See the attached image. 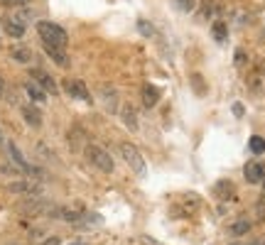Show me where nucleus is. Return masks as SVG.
Masks as SVG:
<instances>
[{
    "instance_id": "aec40b11",
    "label": "nucleus",
    "mask_w": 265,
    "mask_h": 245,
    "mask_svg": "<svg viewBox=\"0 0 265 245\" xmlns=\"http://www.w3.org/2000/svg\"><path fill=\"white\" fill-rule=\"evenodd\" d=\"M226 35H228V32H226V25H223V22H214V37L219 42H223Z\"/></svg>"
},
{
    "instance_id": "f257e3e1",
    "label": "nucleus",
    "mask_w": 265,
    "mask_h": 245,
    "mask_svg": "<svg viewBox=\"0 0 265 245\" xmlns=\"http://www.w3.org/2000/svg\"><path fill=\"white\" fill-rule=\"evenodd\" d=\"M37 32H40V37H42L44 44H52V47H59V49H64L67 47V32L59 27L56 22H49V20H40L37 22Z\"/></svg>"
},
{
    "instance_id": "9d476101",
    "label": "nucleus",
    "mask_w": 265,
    "mask_h": 245,
    "mask_svg": "<svg viewBox=\"0 0 265 245\" xmlns=\"http://www.w3.org/2000/svg\"><path fill=\"white\" fill-rule=\"evenodd\" d=\"M3 29H5L10 37H15V40H20V37L25 35V25H22L20 20H13V17H8V20L3 22Z\"/></svg>"
},
{
    "instance_id": "423d86ee",
    "label": "nucleus",
    "mask_w": 265,
    "mask_h": 245,
    "mask_svg": "<svg viewBox=\"0 0 265 245\" xmlns=\"http://www.w3.org/2000/svg\"><path fill=\"white\" fill-rule=\"evenodd\" d=\"M243 177H246V181H248V184H260V181L265 179L263 162H248L246 167H243Z\"/></svg>"
},
{
    "instance_id": "cd10ccee",
    "label": "nucleus",
    "mask_w": 265,
    "mask_h": 245,
    "mask_svg": "<svg viewBox=\"0 0 265 245\" xmlns=\"http://www.w3.org/2000/svg\"><path fill=\"white\" fill-rule=\"evenodd\" d=\"M44 245H59V238H49V240H47Z\"/></svg>"
},
{
    "instance_id": "ddd939ff",
    "label": "nucleus",
    "mask_w": 265,
    "mask_h": 245,
    "mask_svg": "<svg viewBox=\"0 0 265 245\" xmlns=\"http://www.w3.org/2000/svg\"><path fill=\"white\" fill-rule=\"evenodd\" d=\"M101 96H103L106 110L115 113V110H118V96H115V91H113V88H108V86H103V88H101Z\"/></svg>"
},
{
    "instance_id": "393cba45",
    "label": "nucleus",
    "mask_w": 265,
    "mask_h": 245,
    "mask_svg": "<svg viewBox=\"0 0 265 245\" xmlns=\"http://www.w3.org/2000/svg\"><path fill=\"white\" fill-rule=\"evenodd\" d=\"M138 25H140V32H142V35H153V27H148V22H145V20H140Z\"/></svg>"
},
{
    "instance_id": "2eb2a0df",
    "label": "nucleus",
    "mask_w": 265,
    "mask_h": 245,
    "mask_svg": "<svg viewBox=\"0 0 265 245\" xmlns=\"http://www.w3.org/2000/svg\"><path fill=\"white\" fill-rule=\"evenodd\" d=\"M84 142H86V133L81 130V128H74V130L69 133V145L74 147V150H79Z\"/></svg>"
},
{
    "instance_id": "39448f33",
    "label": "nucleus",
    "mask_w": 265,
    "mask_h": 245,
    "mask_svg": "<svg viewBox=\"0 0 265 245\" xmlns=\"http://www.w3.org/2000/svg\"><path fill=\"white\" fill-rule=\"evenodd\" d=\"M64 91L74 98H81V101H91V94H89V88H86L84 81H79V79H67L64 81Z\"/></svg>"
},
{
    "instance_id": "b1692460",
    "label": "nucleus",
    "mask_w": 265,
    "mask_h": 245,
    "mask_svg": "<svg viewBox=\"0 0 265 245\" xmlns=\"http://www.w3.org/2000/svg\"><path fill=\"white\" fill-rule=\"evenodd\" d=\"M192 81H194V88H196V94H204V86H201V76H192Z\"/></svg>"
},
{
    "instance_id": "bb28decb",
    "label": "nucleus",
    "mask_w": 265,
    "mask_h": 245,
    "mask_svg": "<svg viewBox=\"0 0 265 245\" xmlns=\"http://www.w3.org/2000/svg\"><path fill=\"white\" fill-rule=\"evenodd\" d=\"M236 62H238V64H243V62H246V54H243V52H238V54H236Z\"/></svg>"
},
{
    "instance_id": "f8f14e48",
    "label": "nucleus",
    "mask_w": 265,
    "mask_h": 245,
    "mask_svg": "<svg viewBox=\"0 0 265 245\" xmlns=\"http://www.w3.org/2000/svg\"><path fill=\"white\" fill-rule=\"evenodd\" d=\"M25 91H27V96L35 101V103H44V101H47V91H44L42 86H37L35 81L25 83Z\"/></svg>"
},
{
    "instance_id": "a211bd4d",
    "label": "nucleus",
    "mask_w": 265,
    "mask_h": 245,
    "mask_svg": "<svg viewBox=\"0 0 265 245\" xmlns=\"http://www.w3.org/2000/svg\"><path fill=\"white\" fill-rule=\"evenodd\" d=\"M251 150L255 152V155L265 152V140H263V137H258V135H253V137H251Z\"/></svg>"
},
{
    "instance_id": "dca6fc26",
    "label": "nucleus",
    "mask_w": 265,
    "mask_h": 245,
    "mask_svg": "<svg viewBox=\"0 0 265 245\" xmlns=\"http://www.w3.org/2000/svg\"><path fill=\"white\" fill-rule=\"evenodd\" d=\"M216 196L223 199V201H228V196H233V187H231L228 181H219V184H216Z\"/></svg>"
},
{
    "instance_id": "f3484780",
    "label": "nucleus",
    "mask_w": 265,
    "mask_h": 245,
    "mask_svg": "<svg viewBox=\"0 0 265 245\" xmlns=\"http://www.w3.org/2000/svg\"><path fill=\"white\" fill-rule=\"evenodd\" d=\"M13 59H17L20 64H27V62H32V52L25 49V47H15V49H13Z\"/></svg>"
},
{
    "instance_id": "7ed1b4c3",
    "label": "nucleus",
    "mask_w": 265,
    "mask_h": 245,
    "mask_svg": "<svg viewBox=\"0 0 265 245\" xmlns=\"http://www.w3.org/2000/svg\"><path fill=\"white\" fill-rule=\"evenodd\" d=\"M121 155H123V160L133 167V172L145 174V162H142V155L138 152V147H133L130 142H123V145H121Z\"/></svg>"
},
{
    "instance_id": "9b49d317",
    "label": "nucleus",
    "mask_w": 265,
    "mask_h": 245,
    "mask_svg": "<svg viewBox=\"0 0 265 245\" xmlns=\"http://www.w3.org/2000/svg\"><path fill=\"white\" fill-rule=\"evenodd\" d=\"M44 52L54 59L59 67H69V56H67V52L64 49H59V47H52V44H44Z\"/></svg>"
},
{
    "instance_id": "5701e85b",
    "label": "nucleus",
    "mask_w": 265,
    "mask_h": 245,
    "mask_svg": "<svg viewBox=\"0 0 265 245\" xmlns=\"http://www.w3.org/2000/svg\"><path fill=\"white\" fill-rule=\"evenodd\" d=\"M10 191H32V184H27V181H15V184H10Z\"/></svg>"
},
{
    "instance_id": "a878e982",
    "label": "nucleus",
    "mask_w": 265,
    "mask_h": 245,
    "mask_svg": "<svg viewBox=\"0 0 265 245\" xmlns=\"http://www.w3.org/2000/svg\"><path fill=\"white\" fill-rule=\"evenodd\" d=\"M214 13V0H204V15Z\"/></svg>"
},
{
    "instance_id": "412c9836",
    "label": "nucleus",
    "mask_w": 265,
    "mask_h": 245,
    "mask_svg": "<svg viewBox=\"0 0 265 245\" xmlns=\"http://www.w3.org/2000/svg\"><path fill=\"white\" fill-rule=\"evenodd\" d=\"M32 0H0V5H5V8H27Z\"/></svg>"
},
{
    "instance_id": "6ab92c4d",
    "label": "nucleus",
    "mask_w": 265,
    "mask_h": 245,
    "mask_svg": "<svg viewBox=\"0 0 265 245\" xmlns=\"http://www.w3.org/2000/svg\"><path fill=\"white\" fill-rule=\"evenodd\" d=\"M248 228H251V223L248 221H241V223H233L231 226V233L233 235H243V233H248Z\"/></svg>"
},
{
    "instance_id": "1a4fd4ad",
    "label": "nucleus",
    "mask_w": 265,
    "mask_h": 245,
    "mask_svg": "<svg viewBox=\"0 0 265 245\" xmlns=\"http://www.w3.org/2000/svg\"><path fill=\"white\" fill-rule=\"evenodd\" d=\"M22 118L32 128H40L42 125V113H40V108H35V106H22Z\"/></svg>"
},
{
    "instance_id": "4468645a",
    "label": "nucleus",
    "mask_w": 265,
    "mask_h": 245,
    "mask_svg": "<svg viewBox=\"0 0 265 245\" xmlns=\"http://www.w3.org/2000/svg\"><path fill=\"white\" fill-rule=\"evenodd\" d=\"M121 115H123V122H126L128 130H138V115H135V110L130 108V106H123V110H121Z\"/></svg>"
},
{
    "instance_id": "c85d7f7f",
    "label": "nucleus",
    "mask_w": 265,
    "mask_h": 245,
    "mask_svg": "<svg viewBox=\"0 0 265 245\" xmlns=\"http://www.w3.org/2000/svg\"><path fill=\"white\" fill-rule=\"evenodd\" d=\"M0 94H3V79H0Z\"/></svg>"
},
{
    "instance_id": "6e6552de",
    "label": "nucleus",
    "mask_w": 265,
    "mask_h": 245,
    "mask_svg": "<svg viewBox=\"0 0 265 245\" xmlns=\"http://www.w3.org/2000/svg\"><path fill=\"white\" fill-rule=\"evenodd\" d=\"M8 152H10V157H13V162L17 164L20 169H25L27 174H37V169H35V167H30V164L25 162V157H22V152L17 150V147H15L13 142H8Z\"/></svg>"
},
{
    "instance_id": "4be33fe9",
    "label": "nucleus",
    "mask_w": 265,
    "mask_h": 245,
    "mask_svg": "<svg viewBox=\"0 0 265 245\" xmlns=\"http://www.w3.org/2000/svg\"><path fill=\"white\" fill-rule=\"evenodd\" d=\"M174 3L180 5V10H184V13H189V10L196 8V0H174Z\"/></svg>"
},
{
    "instance_id": "f03ea898",
    "label": "nucleus",
    "mask_w": 265,
    "mask_h": 245,
    "mask_svg": "<svg viewBox=\"0 0 265 245\" xmlns=\"http://www.w3.org/2000/svg\"><path fill=\"white\" fill-rule=\"evenodd\" d=\"M86 157H89V162L94 164L96 169H101V172H113V157L108 155L106 150H101V147H96V145H86Z\"/></svg>"
},
{
    "instance_id": "20e7f679",
    "label": "nucleus",
    "mask_w": 265,
    "mask_h": 245,
    "mask_svg": "<svg viewBox=\"0 0 265 245\" xmlns=\"http://www.w3.org/2000/svg\"><path fill=\"white\" fill-rule=\"evenodd\" d=\"M30 76H32V81L37 83V86H42L47 94H56L59 88H56V81L47 74V71H42V69H30Z\"/></svg>"
},
{
    "instance_id": "0eeeda50",
    "label": "nucleus",
    "mask_w": 265,
    "mask_h": 245,
    "mask_svg": "<svg viewBox=\"0 0 265 245\" xmlns=\"http://www.w3.org/2000/svg\"><path fill=\"white\" fill-rule=\"evenodd\" d=\"M160 88L157 86H153V83H145L142 86V106L150 110V108H155L157 103H160Z\"/></svg>"
}]
</instances>
